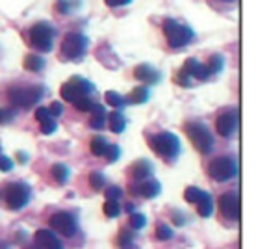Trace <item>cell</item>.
I'll return each mask as SVG.
<instances>
[{
    "label": "cell",
    "mask_w": 271,
    "mask_h": 249,
    "mask_svg": "<svg viewBox=\"0 0 271 249\" xmlns=\"http://www.w3.org/2000/svg\"><path fill=\"white\" fill-rule=\"evenodd\" d=\"M164 34L167 37V43L171 48H182V46H186L188 43H191L193 41V30L189 26H182V24H178L175 19H167L166 23H164Z\"/></svg>",
    "instance_id": "cell-4"
},
{
    "label": "cell",
    "mask_w": 271,
    "mask_h": 249,
    "mask_svg": "<svg viewBox=\"0 0 271 249\" xmlns=\"http://www.w3.org/2000/svg\"><path fill=\"white\" fill-rule=\"evenodd\" d=\"M121 197H123L121 188H117V186H108V190H106V199H108V201H119Z\"/></svg>",
    "instance_id": "cell-34"
},
{
    "label": "cell",
    "mask_w": 271,
    "mask_h": 249,
    "mask_svg": "<svg viewBox=\"0 0 271 249\" xmlns=\"http://www.w3.org/2000/svg\"><path fill=\"white\" fill-rule=\"evenodd\" d=\"M125 210H126V212H134V206H132V204L130 203H128V204H125Z\"/></svg>",
    "instance_id": "cell-46"
},
{
    "label": "cell",
    "mask_w": 271,
    "mask_h": 249,
    "mask_svg": "<svg viewBox=\"0 0 271 249\" xmlns=\"http://www.w3.org/2000/svg\"><path fill=\"white\" fill-rule=\"evenodd\" d=\"M149 147L160 158L173 162L180 155V139L171 132H160V134H154L149 138Z\"/></svg>",
    "instance_id": "cell-1"
},
{
    "label": "cell",
    "mask_w": 271,
    "mask_h": 249,
    "mask_svg": "<svg viewBox=\"0 0 271 249\" xmlns=\"http://www.w3.org/2000/svg\"><path fill=\"white\" fill-rule=\"evenodd\" d=\"M147 225V220H145V216L143 214H140V212H132L130 214V227L132 229H143Z\"/></svg>",
    "instance_id": "cell-28"
},
{
    "label": "cell",
    "mask_w": 271,
    "mask_h": 249,
    "mask_svg": "<svg viewBox=\"0 0 271 249\" xmlns=\"http://www.w3.org/2000/svg\"><path fill=\"white\" fill-rule=\"evenodd\" d=\"M110 8H121V6H128L132 0H104Z\"/></svg>",
    "instance_id": "cell-41"
},
{
    "label": "cell",
    "mask_w": 271,
    "mask_h": 249,
    "mask_svg": "<svg viewBox=\"0 0 271 249\" xmlns=\"http://www.w3.org/2000/svg\"><path fill=\"white\" fill-rule=\"evenodd\" d=\"M197 208H199V214H201L203 218L212 216V212H214V203H212V197H210V194L201 192L199 199H197Z\"/></svg>",
    "instance_id": "cell-18"
},
{
    "label": "cell",
    "mask_w": 271,
    "mask_h": 249,
    "mask_svg": "<svg viewBox=\"0 0 271 249\" xmlns=\"http://www.w3.org/2000/svg\"><path fill=\"white\" fill-rule=\"evenodd\" d=\"M104 214L108 218H117L121 214V206H119V201H106L104 203Z\"/></svg>",
    "instance_id": "cell-27"
},
{
    "label": "cell",
    "mask_w": 271,
    "mask_h": 249,
    "mask_svg": "<svg viewBox=\"0 0 271 249\" xmlns=\"http://www.w3.org/2000/svg\"><path fill=\"white\" fill-rule=\"evenodd\" d=\"M52 177H54L56 182L65 184L67 181H69V167L63 166V164H54L52 166Z\"/></svg>",
    "instance_id": "cell-22"
},
{
    "label": "cell",
    "mask_w": 271,
    "mask_h": 249,
    "mask_svg": "<svg viewBox=\"0 0 271 249\" xmlns=\"http://www.w3.org/2000/svg\"><path fill=\"white\" fill-rule=\"evenodd\" d=\"M50 117V112H48V108H38L36 110V119L41 123V121H45Z\"/></svg>",
    "instance_id": "cell-40"
},
{
    "label": "cell",
    "mask_w": 271,
    "mask_h": 249,
    "mask_svg": "<svg viewBox=\"0 0 271 249\" xmlns=\"http://www.w3.org/2000/svg\"><path fill=\"white\" fill-rule=\"evenodd\" d=\"M186 134L188 138L191 139L193 147L201 153V155H210L214 149V136L210 129L203 125V123H188L186 125Z\"/></svg>",
    "instance_id": "cell-2"
},
{
    "label": "cell",
    "mask_w": 271,
    "mask_h": 249,
    "mask_svg": "<svg viewBox=\"0 0 271 249\" xmlns=\"http://www.w3.org/2000/svg\"><path fill=\"white\" fill-rule=\"evenodd\" d=\"M89 112H93V117H106L108 115V112L104 110V106H101V104H93V108Z\"/></svg>",
    "instance_id": "cell-38"
},
{
    "label": "cell",
    "mask_w": 271,
    "mask_h": 249,
    "mask_svg": "<svg viewBox=\"0 0 271 249\" xmlns=\"http://www.w3.org/2000/svg\"><path fill=\"white\" fill-rule=\"evenodd\" d=\"M4 199L11 210H21L32 199V188L26 182H11L4 190Z\"/></svg>",
    "instance_id": "cell-5"
},
{
    "label": "cell",
    "mask_w": 271,
    "mask_h": 249,
    "mask_svg": "<svg viewBox=\"0 0 271 249\" xmlns=\"http://www.w3.org/2000/svg\"><path fill=\"white\" fill-rule=\"evenodd\" d=\"M182 71L186 74H189L191 78H197V80H206V78L210 76L206 65H203L201 62H197L195 58H188L184 67H182Z\"/></svg>",
    "instance_id": "cell-16"
},
{
    "label": "cell",
    "mask_w": 271,
    "mask_h": 249,
    "mask_svg": "<svg viewBox=\"0 0 271 249\" xmlns=\"http://www.w3.org/2000/svg\"><path fill=\"white\" fill-rule=\"evenodd\" d=\"M201 192H203V190H199V188H195V186H189V188H186V192H184V197H186L188 203H197V199H199Z\"/></svg>",
    "instance_id": "cell-33"
},
{
    "label": "cell",
    "mask_w": 271,
    "mask_h": 249,
    "mask_svg": "<svg viewBox=\"0 0 271 249\" xmlns=\"http://www.w3.org/2000/svg\"><path fill=\"white\" fill-rule=\"evenodd\" d=\"M156 236H158L160 240H171L173 238V229L169 227V225H158L156 227Z\"/></svg>",
    "instance_id": "cell-30"
},
{
    "label": "cell",
    "mask_w": 271,
    "mask_h": 249,
    "mask_svg": "<svg viewBox=\"0 0 271 249\" xmlns=\"http://www.w3.org/2000/svg\"><path fill=\"white\" fill-rule=\"evenodd\" d=\"M175 78H177V84L184 86V88H189V86H191V76H189V74H186L184 71H182V73H178Z\"/></svg>",
    "instance_id": "cell-35"
},
{
    "label": "cell",
    "mask_w": 271,
    "mask_h": 249,
    "mask_svg": "<svg viewBox=\"0 0 271 249\" xmlns=\"http://www.w3.org/2000/svg\"><path fill=\"white\" fill-rule=\"evenodd\" d=\"M149 101V90L147 88H138L130 93V99L128 102H134V104H143V102Z\"/></svg>",
    "instance_id": "cell-23"
},
{
    "label": "cell",
    "mask_w": 271,
    "mask_h": 249,
    "mask_svg": "<svg viewBox=\"0 0 271 249\" xmlns=\"http://www.w3.org/2000/svg\"><path fill=\"white\" fill-rule=\"evenodd\" d=\"M106 101H108V104L113 106V108H123V106L128 102V101H125V99H123V95H119V93H115V91L106 93Z\"/></svg>",
    "instance_id": "cell-26"
},
{
    "label": "cell",
    "mask_w": 271,
    "mask_h": 249,
    "mask_svg": "<svg viewBox=\"0 0 271 249\" xmlns=\"http://www.w3.org/2000/svg\"><path fill=\"white\" fill-rule=\"evenodd\" d=\"M75 104V108L76 110H80V112H89L91 108H93V99L91 97H82V99H78L76 102H73Z\"/></svg>",
    "instance_id": "cell-29"
},
{
    "label": "cell",
    "mask_w": 271,
    "mask_h": 249,
    "mask_svg": "<svg viewBox=\"0 0 271 249\" xmlns=\"http://www.w3.org/2000/svg\"><path fill=\"white\" fill-rule=\"evenodd\" d=\"M11 119H13V112L0 108V123H8V121H11Z\"/></svg>",
    "instance_id": "cell-42"
},
{
    "label": "cell",
    "mask_w": 271,
    "mask_h": 249,
    "mask_svg": "<svg viewBox=\"0 0 271 249\" xmlns=\"http://www.w3.org/2000/svg\"><path fill=\"white\" fill-rule=\"evenodd\" d=\"M17 158H19V162H21V164H24V162L28 160V157H26L24 153H19V157H17Z\"/></svg>",
    "instance_id": "cell-45"
},
{
    "label": "cell",
    "mask_w": 271,
    "mask_h": 249,
    "mask_svg": "<svg viewBox=\"0 0 271 249\" xmlns=\"http://www.w3.org/2000/svg\"><path fill=\"white\" fill-rule=\"evenodd\" d=\"M89 149H91V153H93L95 157H104V153H106V149H108V141H106V138H103V136H97V138L91 139Z\"/></svg>",
    "instance_id": "cell-21"
},
{
    "label": "cell",
    "mask_w": 271,
    "mask_h": 249,
    "mask_svg": "<svg viewBox=\"0 0 271 249\" xmlns=\"http://www.w3.org/2000/svg\"><path fill=\"white\" fill-rule=\"evenodd\" d=\"M48 112H50V115H62L63 113V104L62 102H52Z\"/></svg>",
    "instance_id": "cell-36"
},
{
    "label": "cell",
    "mask_w": 271,
    "mask_h": 249,
    "mask_svg": "<svg viewBox=\"0 0 271 249\" xmlns=\"http://www.w3.org/2000/svg\"><path fill=\"white\" fill-rule=\"evenodd\" d=\"M219 208L221 214L229 220H238L240 218V199L236 192H227L219 197Z\"/></svg>",
    "instance_id": "cell-12"
},
{
    "label": "cell",
    "mask_w": 271,
    "mask_h": 249,
    "mask_svg": "<svg viewBox=\"0 0 271 249\" xmlns=\"http://www.w3.org/2000/svg\"><path fill=\"white\" fill-rule=\"evenodd\" d=\"M50 227L63 236H75L76 234V220L69 212H56L50 218Z\"/></svg>",
    "instance_id": "cell-10"
},
{
    "label": "cell",
    "mask_w": 271,
    "mask_h": 249,
    "mask_svg": "<svg viewBox=\"0 0 271 249\" xmlns=\"http://www.w3.org/2000/svg\"><path fill=\"white\" fill-rule=\"evenodd\" d=\"M134 76H136L138 80H141V82H145V84H158L162 74H160L158 69H154L152 65L141 64L134 69Z\"/></svg>",
    "instance_id": "cell-15"
},
{
    "label": "cell",
    "mask_w": 271,
    "mask_h": 249,
    "mask_svg": "<svg viewBox=\"0 0 271 249\" xmlns=\"http://www.w3.org/2000/svg\"><path fill=\"white\" fill-rule=\"evenodd\" d=\"M56 129H58V123L52 119V117L41 121V132H43V134H54Z\"/></svg>",
    "instance_id": "cell-31"
},
{
    "label": "cell",
    "mask_w": 271,
    "mask_h": 249,
    "mask_svg": "<svg viewBox=\"0 0 271 249\" xmlns=\"http://www.w3.org/2000/svg\"><path fill=\"white\" fill-rule=\"evenodd\" d=\"M30 43L36 50L41 52H50L54 46V37H56V30L48 23H36L34 26L28 30Z\"/></svg>",
    "instance_id": "cell-3"
},
{
    "label": "cell",
    "mask_w": 271,
    "mask_h": 249,
    "mask_svg": "<svg viewBox=\"0 0 271 249\" xmlns=\"http://www.w3.org/2000/svg\"><path fill=\"white\" fill-rule=\"evenodd\" d=\"M160 182L158 181H138L134 182L130 188V192L134 195H141V197H147V199H152L160 194Z\"/></svg>",
    "instance_id": "cell-13"
},
{
    "label": "cell",
    "mask_w": 271,
    "mask_h": 249,
    "mask_svg": "<svg viewBox=\"0 0 271 249\" xmlns=\"http://www.w3.org/2000/svg\"><path fill=\"white\" fill-rule=\"evenodd\" d=\"M225 65V58L219 54H214L212 58H210V62H208V65H206V69H208V73L210 74H215L219 73L221 69H223Z\"/></svg>",
    "instance_id": "cell-24"
},
{
    "label": "cell",
    "mask_w": 271,
    "mask_h": 249,
    "mask_svg": "<svg viewBox=\"0 0 271 249\" xmlns=\"http://www.w3.org/2000/svg\"><path fill=\"white\" fill-rule=\"evenodd\" d=\"M108 121H110V129H112V132H115V134L123 132L125 127H126V121H125L121 112H112V113L108 115Z\"/></svg>",
    "instance_id": "cell-20"
},
{
    "label": "cell",
    "mask_w": 271,
    "mask_h": 249,
    "mask_svg": "<svg viewBox=\"0 0 271 249\" xmlns=\"http://www.w3.org/2000/svg\"><path fill=\"white\" fill-rule=\"evenodd\" d=\"M91 93H95V86L80 76H73L69 82L62 86V97L67 102H76L82 97H89Z\"/></svg>",
    "instance_id": "cell-8"
},
{
    "label": "cell",
    "mask_w": 271,
    "mask_h": 249,
    "mask_svg": "<svg viewBox=\"0 0 271 249\" xmlns=\"http://www.w3.org/2000/svg\"><path fill=\"white\" fill-rule=\"evenodd\" d=\"M60 48H62V58L78 62L84 58L85 50H87V37L82 34H67Z\"/></svg>",
    "instance_id": "cell-6"
},
{
    "label": "cell",
    "mask_w": 271,
    "mask_h": 249,
    "mask_svg": "<svg viewBox=\"0 0 271 249\" xmlns=\"http://www.w3.org/2000/svg\"><path fill=\"white\" fill-rule=\"evenodd\" d=\"M208 173L210 177L217 181V182H227L236 177L238 173V166H236V160L232 157H217L210 162L208 166Z\"/></svg>",
    "instance_id": "cell-7"
},
{
    "label": "cell",
    "mask_w": 271,
    "mask_h": 249,
    "mask_svg": "<svg viewBox=\"0 0 271 249\" xmlns=\"http://www.w3.org/2000/svg\"><path fill=\"white\" fill-rule=\"evenodd\" d=\"M36 244L41 249H63V244L60 242V238L48 229H39L36 232Z\"/></svg>",
    "instance_id": "cell-14"
},
{
    "label": "cell",
    "mask_w": 271,
    "mask_h": 249,
    "mask_svg": "<svg viewBox=\"0 0 271 249\" xmlns=\"http://www.w3.org/2000/svg\"><path fill=\"white\" fill-rule=\"evenodd\" d=\"M104 157L108 158V162H117L119 157H121V149L117 147V145H108L106 153H104Z\"/></svg>",
    "instance_id": "cell-32"
},
{
    "label": "cell",
    "mask_w": 271,
    "mask_h": 249,
    "mask_svg": "<svg viewBox=\"0 0 271 249\" xmlns=\"http://www.w3.org/2000/svg\"><path fill=\"white\" fill-rule=\"evenodd\" d=\"M89 184H91V188H93L95 192H101V190L104 188V184H106V179H104L103 173L93 171V173L89 175Z\"/></svg>",
    "instance_id": "cell-25"
},
{
    "label": "cell",
    "mask_w": 271,
    "mask_h": 249,
    "mask_svg": "<svg viewBox=\"0 0 271 249\" xmlns=\"http://www.w3.org/2000/svg\"><path fill=\"white\" fill-rule=\"evenodd\" d=\"M236 127H238V112L236 110L223 112V113L217 117V121H215V130H217V134L223 136V138L232 136V132L236 130Z\"/></svg>",
    "instance_id": "cell-11"
},
{
    "label": "cell",
    "mask_w": 271,
    "mask_h": 249,
    "mask_svg": "<svg viewBox=\"0 0 271 249\" xmlns=\"http://www.w3.org/2000/svg\"><path fill=\"white\" fill-rule=\"evenodd\" d=\"M104 123H106V117H93V119L89 121V127L101 130V129H104Z\"/></svg>",
    "instance_id": "cell-39"
},
{
    "label": "cell",
    "mask_w": 271,
    "mask_h": 249,
    "mask_svg": "<svg viewBox=\"0 0 271 249\" xmlns=\"http://www.w3.org/2000/svg\"><path fill=\"white\" fill-rule=\"evenodd\" d=\"M119 242H121V246H130L132 244V234L128 231L121 232V238H119Z\"/></svg>",
    "instance_id": "cell-43"
},
{
    "label": "cell",
    "mask_w": 271,
    "mask_h": 249,
    "mask_svg": "<svg viewBox=\"0 0 271 249\" xmlns=\"http://www.w3.org/2000/svg\"><path fill=\"white\" fill-rule=\"evenodd\" d=\"M45 65H47L45 64V60L38 54H28L26 58H24V69H26V71H34V73H38V71H41Z\"/></svg>",
    "instance_id": "cell-19"
},
{
    "label": "cell",
    "mask_w": 271,
    "mask_h": 249,
    "mask_svg": "<svg viewBox=\"0 0 271 249\" xmlns=\"http://www.w3.org/2000/svg\"><path fill=\"white\" fill-rule=\"evenodd\" d=\"M58 11L60 13H67L69 11V4L67 2H58Z\"/></svg>",
    "instance_id": "cell-44"
},
{
    "label": "cell",
    "mask_w": 271,
    "mask_h": 249,
    "mask_svg": "<svg viewBox=\"0 0 271 249\" xmlns=\"http://www.w3.org/2000/svg\"><path fill=\"white\" fill-rule=\"evenodd\" d=\"M0 169L2 171H11L13 169V162L8 157H0Z\"/></svg>",
    "instance_id": "cell-37"
},
{
    "label": "cell",
    "mask_w": 271,
    "mask_h": 249,
    "mask_svg": "<svg viewBox=\"0 0 271 249\" xmlns=\"http://www.w3.org/2000/svg\"><path fill=\"white\" fill-rule=\"evenodd\" d=\"M132 175H134V179H138V181H145L147 177L152 175V164H150L149 160H138L132 166Z\"/></svg>",
    "instance_id": "cell-17"
},
{
    "label": "cell",
    "mask_w": 271,
    "mask_h": 249,
    "mask_svg": "<svg viewBox=\"0 0 271 249\" xmlns=\"http://www.w3.org/2000/svg\"><path fill=\"white\" fill-rule=\"evenodd\" d=\"M45 95V90L41 86H34V88H11L8 91V97L13 106H21V108H30Z\"/></svg>",
    "instance_id": "cell-9"
},
{
    "label": "cell",
    "mask_w": 271,
    "mask_h": 249,
    "mask_svg": "<svg viewBox=\"0 0 271 249\" xmlns=\"http://www.w3.org/2000/svg\"><path fill=\"white\" fill-rule=\"evenodd\" d=\"M221 2H236V0H221Z\"/></svg>",
    "instance_id": "cell-47"
}]
</instances>
